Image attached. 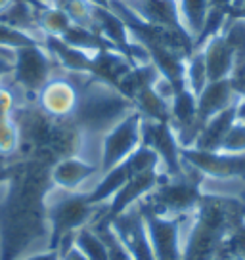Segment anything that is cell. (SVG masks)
<instances>
[{
  "instance_id": "cell-3",
  "label": "cell",
  "mask_w": 245,
  "mask_h": 260,
  "mask_svg": "<svg viewBox=\"0 0 245 260\" xmlns=\"http://www.w3.org/2000/svg\"><path fill=\"white\" fill-rule=\"evenodd\" d=\"M142 122L144 117L134 109L131 115L113 124L102 136L100 146V171L106 172L125 162L134 149L142 146Z\"/></svg>"
},
{
  "instance_id": "cell-23",
  "label": "cell",
  "mask_w": 245,
  "mask_h": 260,
  "mask_svg": "<svg viewBox=\"0 0 245 260\" xmlns=\"http://www.w3.org/2000/svg\"><path fill=\"white\" fill-rule=\"evenodd\" d=\"M57 254H59V260H88L77 247H75V243L71 245V247H67L66 251L57 252Z\"/></svg>"
},
{
  "instance_id": "cell-22",
  "label": "cell",
  "mask_w": 245,
  "mask_h": 260,
  "mask_svg": "<svg viewBox=\"0 0 245 260\" xmlns=\"http://www.w3.org/2000/svg\"><path fill=\"white\" fill-rule=\"evenodd\" d=\"M219 151L230 155H243L245 153V122L237 119L232 128L228 130V134L222 140Z\"/></svg>"
},
{
  "instance_id": "cell-17",
  "label": "cell",
  "mask_w": 245,
  "mask_h": 260,
  "mask_svg": "<svg viewBox=\"0 0 245 260\" xmlns=\"http://www.w3.org/2000/svg\"><path fill=\"white\" fill-rule=\"evenodd\" d=\"M75 247L88 260H109L107 256V245L100 237V234L90 226L81 228L75 234Z\"/></svg>"
},
{
  "instance_id": "cell-9",
  "label": "cell",
  "mask_w": 245,
  "mask_h": 260,
  "mask_svg": "<svg viewBox=\"0 0 245 260\" xmlns=\"http://www.w3.org/2000/svg\"><path fill=\"white\" fill-rule=\"evenodd\" d=\"M197 48H201V52H203L209 81H222V79H230L232 77L236 54H234V50L230 48L226 39L222 37V32L211 37L209 41H205Z\"/></svg>"
},
{
  "instance_id": "cell-8",
  "label": "cell",
  "mask_w": 245,
  "mask_h": 260,
  "mask_svg": "<svg viewBox=\"0 0 245 260\" xmlns=\"http://www.w3.org/2000/svg\"><path fill=\"white\" fill-rule=\"evenodd\" d=\"M165 174L163 172H144V174H134L129 178V182L121 187V191L115 195L113 201L107 205L109 209V216H117L125 212L127 209L134 207L140 203L144 197L151 193L157 187V184L161 182Z\"/></svg>"
},
{
  "instance_id": "cell-13",
  "label": "cell",
  "mask_w": 245,
  "mask_h": 260,
  "mask_svg": "<svg viewBox=\"0 0 245 260\" xmlns=\"http://www.w3.org/2000/svg\"><path fill=\"white\" fill-rule=\"evenodd\" d=\"M211 8L212 0H176L180 27L194 41V46H196V41L199 39L201 31H203V25L207 21Z\"/></svg>"
},
{
  "instance_id": "cell-10",
  "label": "cell",
  "mask_w": 245,
  "mask_h": 260,
  "mask_svg": "<svg viewBox=\"0 0 245 260\" xmlns=\"http://www.w3.org/2000/svg\"><path fill=\"white\" fill-rule=\"evenodd\" d=\"M237 121V104L236 106L224 109L221 113L212 115L211 119L203 122V126L199 130V136L194 149H201V151H219L222 140L232 128V124Z\"/></svg>"
},
{
  "instance_id": "cell-21",
  "label": "cell",
  "mask_w": 245,
  "mask_h": 260,
  "mask_svg": "<svg viewBox=\"0 0 245 260\" xmlns=\"http://www.w3.org/2000/svg\"><path fill=\"white\" fill-rule=\"evenodd\" d=\"M33 44H41L35 39L33 35L17 29L14 25L6 23L0 19V48H10V50H19L25 46H33Z\"/></svg>"
},
{
  "instance_id": "cell-16",
  "label": "cell",
  "mask_w": 245,
  "mask_h": 260,
  "mask_svg": "<svg viewBox=\"0 0 245 260\" xmlns=\"http://www.w3.org/2000/svg\"><path fill=\"white\" fill-rule=\"evenodd\" d=\"M134 107L144 119L147 121H163L169 122V104L157 96L151 86L144 88L132 100Z\"/></svg>"
},
{
  "instance_id": "cell-4",
  "label": "cell",
  "mask_w": 245,
  "mask_h": 260,
  "mask_svg": "<svg viewBox=\"0 0 245 260\" xmlns=\"http://www.w3.org/2000/svg\"><path fill=\"white\" fill-rule=\"evenodd\" d=\"M57 65L42 44L25 46L16 52L12 81L37 102L39 90L54 77Z\"/></svg>"
},
{
  "instance_id": "cell-2",
  "label": "cell",
  "mask_w": 245,
  "mask_h": 260,
  "mask_svg": "<svg viewBox=\"0 0 245 260\" xmlns=\"http://www.w3.org/2000/svg\"><path fill=\"white\" fill-rule=\"evenodd\" d=\"M192 212L182 214V216H163V214L142 211L144 228H146V236L154 260H182L184 234H186L188 216Z\"/></svg>"
},
{
  "instance_id": "cell-19",
  "label": "cell",
  "mask_w": 245,
  "mask_h": 260,
  "mask_svg": "<svg viewBox=\"0 0 245 260\" xmlns=\"http://www.w3.org/2000/svg\"><path fill=\"white\" fill-rule=\"evenodd\" d=\"M56 6L64 10L73 25L94 29V8L88 0H56Z\"/></svg>"
},
{
  "instance_id": "cell-27",
  "label": "cell",
  "mask_w": 245,
  "mask_h": 260,
  "mask_svg": "<svg viewBox=\"0 0 245 260\" xmlns=\"http://www.w3.org/2000/svg\"><path fill=\"white\" fill-rule=\"evenodd\" d=\"M92 6H96V8H109V2L111 0H88Z\"/></svg>"
},
{
  "instance_id": "cell-18",
  "label": "cell",
  "mask_w": 245,
  "mask_h": 260,
  "mask_svg": "<svg viewBox=\"0 0 245 260\" xmlns=\"http://www.w3.org/2000/svg\"><path fill=\"white\" fill-rule=\"evenodd\" d=\"M127 169L131 172V176L134 174H144V172H163L161 171V161H159V155L147 146H142L138 149H134L131 153V157L125 161Z\"/></svg>"
},
{
  "instance_id": "cell-26",
  "label": "cell",
  "mask_w": 245,
  "mask_h": 260,
  "mask_svg": "<svg viewBox=\"0 0 245 260\" xmlns=\"http://www.w3.org/2000/svg\"><path fill=\"white\" fill-rule=\"evenodd\" d=\"M237 119L245 122V98H241L237 104Z\"/></svg>"
},
{
  "instance_id": "cell-14",
  "label": "cell",
  "mask_w": 245,
  "mask_h": 260,
  "mask_svg": "<svg viewBox=\"0 0 245 260\" xmlns=\"http://www.w3.org/2000/svg\"><path fill=\"white\" fill-rule=\"evenodd\" d=\"M207 84H209V73H207L203 52L201 48H194L184 61V88L199 96Z\"/></svg>"
},
{
  "instance_id": "cell-15",
  "label": "cell",
  "mask_w": 245,
  "mask_h": 260,
  "mask_svg": "<svg viewBox=\"0 0 245 260\" xmlns=\"http://www.w3.org/2000/svg\"><path fill=\"white\" fill-rule=\"evenodd\" d=\"M37 25L46 37H62L73 23L59 6L48 4L37 10Z\"/></svg>"
},
{
  "instance_id": "cell-25",
  "label": "cell",
  "mask_w": 245,
  "mask_h": 260,
  "mask_svg": "<svg viewBox=\"0 0 245 260\" xmlns=\"http://www.w3.org/2000/svg\"><path fill=\"white\" fill-rule=\"evenodd\" d=\"M17 159H19V157H17ZM17 159H14V157H8V155H4V153H0V174L8 171L10 167H12Z\"/></svg>"
},
{
  "instance_id": "cell-11",
  "label": "cell",
  "mask_w": 245,
  "mask_h": 260,
  "mask_svg": "<svg viewBox=\"0 0 245 260\" xmlns=\"http://www.w3.org/2000/svg\"><path fill=\"white\" fill-rule=\"evenodd\" d=\"M94 31L111 46L125 52L129 39H131V29L122 21L121 17L109 8H94Z\"/></svg>"
},
{
  "instance_id": "cell-6",
  "label": "cell",
  "mask_w": 245,
  "mask_h": 260,
  "mask_svg": "<svg viewBox=\"0 0 245 260\" xmlns=\"http://www.w3.org/2000/svg\"><path fill=\"white\" fill-rule=\"evenodd\" d=\"M100 174L102 171L98 165L86 161L79 155L62 157L50 169L52 186L67 189V191H81V193H88Z\"/></svg>"
},
{
  "instance_id": "cell-24",
  "label": "cell",
  "mask_w": 245,
  "mask_h": 260,
  "mask_svg": "<svg viewBox=\"0 0 245 260\" xmlns=\"http://www.w3.org/2000/svg\"><path fill=\"white\" fill-rule=\"evenodd\" d=\"M19 260H59V254H57L56 249H48V251L35 252V254L23 256V258H19Z\"/></svg>"
},
{
  "instance_id": "cell-12",
  "label": "cell",
  "mask_w": 245,
  "mask_h": 260,
  "mask_svg": "<svg viewBox=\"0 0 245 260\" xmlns=\"http://www.w3.org/2000/svg\"><path fill=\"white\" fill-rule=\"evenodd\" d=\"M129 178H131V172H129L125 162L117 165V167H113V169H109L106 172H102L98 180H96L94 187L86 193L88 201L92 205H96V207L109 205L113 201L115 195L121 191V187L129 182Z\"/></svg>"
},
{
  "instance_id": "cell-5",
  "label": "cell",
  "mask_w": 245,
  "mask_h": 260,
  "mask_svg": "<svg viewBox=\"0 0 245 260\" xmlns=\"http://www.w3.org/2000/svg\"><path fill=\"white\" fill-rule=\"evenodd\" d=\"M79 96L81 90L71 75L57 67L54 77L39 90L35 104L52 121H69L79 106Z\"/></svg>"
},
{
  "instance_id": "cell-28",
  "label": "cell",
  "mask_w": 245,
  "mask_h": 260,
  "mask_svg": "<svg viewBox=\"0 0 245 260\" xmlns=\"http://www.w3.org/2000/svg\"><path fill=\"white\" fill-rule=\"evenodd\" d=\"M14 2H16V0H0V16H2V14H4V12L14 4Z\"/></svg>"
},
{
  "instance_id": "cell-7",
  "label": "cell",
  "mask_w": 245,
  "mask_h": 260,
  "mask_svg": "<svg viewBox=\"0 0 245 260\" xmlns=\"http://www.w3.org/2000/svg\"><path fill=\"white\" fill-rule=\"evenodd\" d=\"M239 100H241V94L237 92V88L230 79L209 81V84L197 96V121L203 126V122L207 119H211L212 115L239 104Z\"/></svg>"
},
{
  "instance_id": "cell-20",
  "label": "cell",
  "mask_w": 245,
  "mask_h": 260,
  "mask_svg": "<svg viewBox=\"0 0 245 260\" xmlns=\"http://www.w3.org/2000/svg\"><path fill=\"white\" fill-rule=\"evenodd\" d=\"M21 147V132L14 117L0 119V153L17 159Z\"/></svg>"
},
{
  "instance_id": "cell-29",
  "label": "cell",
  "mask_w": 245,
  "mask_h": 260,
  "mask_svg": "<svg viewBox=\"0 0 245 260\" xmlns=\"http://www.w3.org/2000/svg\"><path fill=\"white\" fill-rule=\"evenodd\" d=\"M237 203H239V205H241V207H243V209H245V189H243V191H241V195L237 197Z\"/></svg>"
},
{
  "instance_id": "cell-1",
  "label": "cell",
  "mask_w": 245,
  "mask_h": 260,
  "mask_svg": "<svg viewBox=\"0 0 245 260\" xmlns=\"http://www.w3.org/2000/svg\"><path fill=\"white\" fill-rule=\"evenodd\" d=\"M241 211L243 207L234 199L201 195L188 216L182 260H221L222 243Z\"/></svg>"
}]
</instances>
